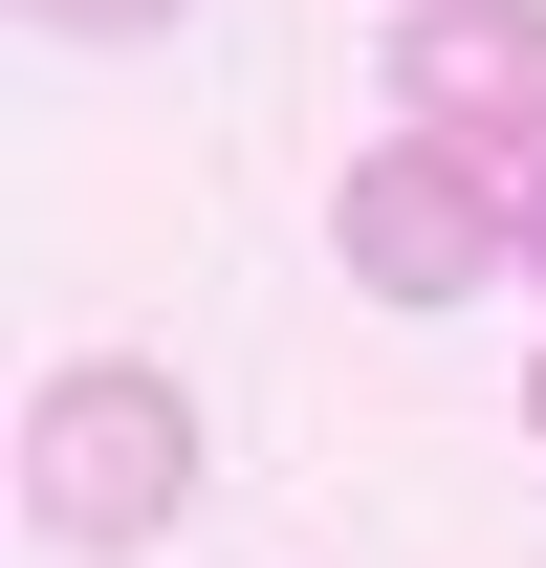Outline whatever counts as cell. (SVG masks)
Returning <instances> with one entry per match:
<instances>
[{"instance_id":"6","label":"cell","mask_w":546,"mask_h":568,"mask_svg":"<svg viewBox=\"0 0 546 568\" xmlns=\"http://www.w3.org/2000/svg\"><path fill=\"white\" fill-rule=\"evenodd\" d=\"M525 437H546V351H525Z\"/></svg>"},{"instance_id":"3","label":"cell","mask_w":546,"mask_h":568,"mask_svg":"<svg viewBox=\"0 0 546 568\" xmlns=\"http://www.w3.org/2000/svg\"><path fill=\"white\" fill-rule=\"evenodd\" d=\"M394 110L481 175H546V0H394Z\"/></svg>"},{"instance_id":"2","label":"cell","mask_w":546,"mask_h":568,"mask_svg":"<svg viewBox=\"0 0 546 568\" xmlns=\"http://www.w3.org/2000/svg\"><path fill=\"white\" fill-rule=\"evenodd\" d=\"M328 263L372 284V306H459L481 263H525V175H481V153H437V132H372L328 175Z\"/></svg>"},{"instance_id":"5","label":"cell","mask_w":546,"mask_h":568,"mask_svg":"<svg viewBox=\"0 0 546 568\" xmlns=\"http://www.w3.org/2000/svg\"><path fill=\"white\" fill-rule=\"evenodd\" d=\"M525 263H546V175H525Z\"/></svg>"},{"instance_id":"1","label":"cell","mask_w":546,"mask_h":568,"mask_svg":"<svg viewBox=\"0 0 546 568\" xmlns=\"http://www.w3.org/2000/svg\"><path fill=\"white\" fill-rule=\"evenodd\" d=\"M22 525H44V547H88V568L175 547V525H198V394H175L153 351L44 372V394H22Z\"/></svg>"},{"instance_id":"4","label":"cell","mask_w":546,"mask_h":568,"mask_svg":"<svg viewBox=\"0 0 546 568\" xmlns=\"http://www.w3.org/2000/svg\"><path fill=\"white\" fill-rule=\"evenodd\" d=\"M44 44H153V22H198V0H22Z\"/></svg>"}]
</instances>
